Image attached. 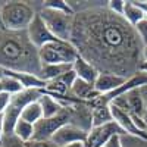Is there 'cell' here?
I'll list each match as a JSON object with an SVG mask.
<instances>
[{
  "label": "cell",
  "instance_id": "obj_1",
  "mask_svg": "<svg viewBox=\"0 0 147 147\" xmlns=\"http://www.w3.org/2000/svg\"><path fill=\"white\" fill-rule=\"evenodd\" d=\"M74 9L71 43L99 72L131 78L143 62V40L124 16L107 9V2H69Z\"/></svg>",
  "mask_w": 147,
  "mask_h": 147
},
{
  "label": "cell",
  "instance_id": "obj_2",
  "mask_svg": "<svg viewBox=\"0 0 147 147\" xmlns=\"http://www.w3.org/2000/svg\"><path fill=\"white\" fill-rule=\"evenodd\" d=\"M0 66L40 77L41 62L37 49L27 31H7L0 27Z\"/></svg>",
  "mask_w": 147,
  "mask_h": 147
},
{
  "label": "cell",
  "instance_id": "obj_3",
  "mask_svg": "<svg viewBox=\"0 0 147 147\" xmlns=\"http://www.w3.org/2000/svg\"><path fill=\"white\" fill-rule=\"evenodd\" d=\"M37 15V5L30 2H3L0 6V27L7 31H27Z\"/></svg>",
  "mask_w": 147,
  "mask_h": 147
},
{
  "label": "cell",
  "instance_id": "obj_4",
  "mask_svg": "<svg viewBox=\"0 0 147 147\" xmlns=\"http://www.w3.org/2000/svg\"><path fill=\"white\" fill-rule=\"evenodd\" d=\"M37 13L41 16L47 28L52 31V34L57 40L71 43L72 28H74V15L44 7L41 2H38V5H37Z\"/></svg>",
  "mask_w": 147,
  "mask_h": 147
},
{
  "label": "cell",
  "instance_id": "obj_5",
  "mask_svg": "<svg viewBox=\"0 0 147 147\" xmlns=\"http://www.w3.org/2000/svg\"><path fill=\"white\" fill-rule=\"evenodd\" d=\"M43 90H22L18 94H13L10 99V103L7 109L5 110L3 118H5V134H12L15 129L16 122L21 119V115L30 103L37 102L41 97Z\"/></svg>",
  "mask_w": 147,
  "mask_h": 147
},
{
  "label": "cell",
  "instance_id": "obj_6",
  "mask_svg": "<svg viewBox=\"0 0 147 147\" xmlns=\"http://www.w3.org/2000/svg\"><path fill=\"white\" fill-rule=\"evenodd\" d=\"M41 65H72L80 57L78 50L72 43L68 41H55L49 43L38 50Z\"/></svg>",
  "mask_w": 147,
  "mask_h": 147
},
{
  "label": "cell",
  "instance_id": "obj_7",
  "mask_svg": "<svg viewBox=\"0 0 147 147\" xmlns=\"http://www.w3.org/2000/svg\"><path fill=\"white\" fill-rule=\"evenodd\" d=\"M71 124V109L69 106H63V110L53 118H43L34 125V138L41 141H50L55 132L63 125Z\"/></svg>",
  "mask_w": 147,
  "mask_h": 147
},
{
  "label": "cell",
  "instance_id": "obj_8",
  "mask_svg": "<svg viewBox=\"0 0 147 147\" xmlns=\"http://www.w3.org/2000/svg\"><path fill=\"white\" fill-rule=\"evenodd\" d=\"M124 131L116 122H109V124L100 125V127H93L88 131L87 140H85V146L87 147H105L110 138L115 136H124Z\"/></svg>",
  "mask_w": 147,
  "mask_h": 147
},
{
  "label": "cell",
  "instance_id": "obj_9",
  "mask_svg": "<svg viewBox=\"0 0 147 147\" xmlns=\"http://www.w3.org/2000/svg\"><path fill=\"white\" fill-rule=\"evenodd\" d=\"M27 34H28V38L30 41L38 49L44 47L46 44L49 43H55V41H60L57 40L56 37L52 34V31L47 28V25L44 24V21L41 19V16L37 13L35 18L32 19V22L30 24V27L27 30Z\"/></svg>",
  "mask_w": 147,
  "mask_h": 147
},
{
  "label": "cell",
  "instance_id": "obj_10",
  "mask_svg": "<svg viewBox=\"0 0 147 147\" xmlns=\"http://www.w3.org/2000/svg\"><path fill=\"white\" fill-rule=\"evenodd\" d=\"M87 136H88V132L84 131L82 128L74 125V124H66L55 132V136L52 137L50 141L56 147H63V146L74 144V143H85Z\"/></svg>",
  "mask_w": 147,
  "mask_h": 147
},
{
  "label": "cell",
  "instance_id": "obj_11",
  "mask_svg": "<svg viewBox=\"0 0 147 147\" xmlns=\"http://www.w3.org/2000/svg\"><path fill=\"white\" fill-rule=\"evenodd\" d=\"M109 106H110V110H112L113 121L121 127V129L124 131L125 134H128V136H134V137H138V138H143V140H147V134L141 132L136 127V124H134V121L131 118V113L124 112V110L118 109L113 105H109Z\"/></svg>",
  "mask_w": 147,
  "mask_h": 147
},
{
  "label": "cell",
  "instance_id": "obj_12",
  "mask_svg": "<svg viewBox=\"0 0 147 147\" xmlns=\"http://www.w3.org/2000/svg\"><path fill=\"white\" fill-rule=\"evenodd\" d=\"M128 78H124V77H119V75H115V74H105V72H100L99 77H97L96 82H94V88L97 90L100 96L103 94H109L115 91L118 87H121Z\"/></svg>",
  "mask_w": 147,
  "mask_h": 147
},
{
  "label": "cell",
  "instance_id": "obj_13",
  "mask_svg": "<svg viewBox=\"0 0 147 147\" xmlns=\"http://www.w3.org/2000/svg\"><path fill=\"white\" fill-rule=\"evenodd\" d=\"M69 94L74 97V99H77L80 102H85V103H90V102H93L94 99H97V97L100 96L99 93H97V90L94 88V84L87 82L84 80H80V78H77V81L74 82Z\"/></svg>",
  "mask_w": 147,
  "mask_h": 147
},
{
  "label": "cell",
  "instance_id": "obj_14",
  "mask_svg": "<svg viewBox=\"0 0 147 147\" xmlns=\"http://www.w3.org/2000/svg\"><path fill=\"white\" fill-rule=\"evenodd\" d=\"M72 69H74V72L77 74V77L80 80H84V81L91 82V84L96 82L97 77H99V74H100L94 65H91L90 62H87V60L82 59L81 56L72 63Z\"/></svg>",
  "mask_w": 147,
  "mask_h": 147
},
{
  "label": "cell",
  "instance_id": "obj_15",
  "mask_svg": "<svg viewBox=\"0 0 147 147\" xmlns=\"http://www.w3.org/2000/svg\"><path fill=\"white\" fill-rule=\"evenodd\" d=\"M38 103L43 109V118H53L56 115H59L63 110V105L59 100H56L55 97H52L50 94H47L43 91L41 97L38 99Z\"/></svg>",
  "mask_w": 147,
  "mask_h": 147
},
{
  "label": "cell",
  "instance_id": "obj_16",
  "mask_svg": "<svg viewBox=\"0 0 147 147\" xmlns=\"http://www.w3.org/2000/svg\"><path fill=\"white\" fill-rule=\"evenodd\" d=\"M140 88H134V90L128 91L125 96H127L128 105H129V113L144 118V115H146V103H144V99H143V94H141Z\"/></svg>",
  "mask_w": 147,
  "mask_h": 147
},
{
  "label": "cell",
  "instance_id": "obj_17",
  "mask_svg": "<svg viewBox=\"0 0 147 147\" xmlns=\"http://www.w3.org/2000/svg\"><path fill=\"white\" fill-rule=\"evenodd\" d=\"M91 119H93V127H100L109 124V122H113L110 106L109 105L91 106Z\"/></svg>",
  "mask_w": 147,
  "mask_h": 147
},
{
  "label": "cell",
  "instance_id": "obj_18",
  "mask_svg": "<svg viewBox=\"0 0 147 147\" xmlns=\"http://www.w3.org/2000/svg\"><path fill=\"white\" fill-rule=\"evenodd\" d=\"M71 69H72V65H66V63H60V65H43L40 78L43 81L49 82V81L57 80L59 77H62L63 74H66Z\"/></svg>",
  "mask_w": 147,
  "mask_h": 147
},
{
  "label": "cell",
  "instance_id": "obj_19",
  "mask_svg": "<svg viewBox=\"0 0 147 147\" xmlns=\"http://www.w3.org/2000/svg\"><path fill=\"white\" fill-rule=\"evenodd\" d=\"M124 18L125 21L132 27H137L141 21H144V13L143 10L137 6V3L134 0H125V10H124Z\"/></svg>",
  "mask_w": 147,
  "mask_h": 147
},
{
  "label": "cell",
  "instance_id": "obj_20",
  "mask_svg": "<svg viewBox=\"0 0 147 147\" xmlns=\"http://www.w3.org/2000/svg\"><path fill=\"white\" fill-rule=\"evenodd\" d=\"M21 119L30 122V124H32V125H35L40 119H43V109H41L38 100L30 103L25 109H24V112L21 115Z\"/></svg>",
  "mask_w": 147,
  "mask_h": 147
},
{
  "label": "cell",
  "instance_id": "obj_21",
  "mask_svg": "<svg viewBox=\"0 0 147 147\" xmlns=\"http://www.w3.org/2000/svg\"><path fill=\"white\" fill-rule=\"evenodd\" d=\"M13 134L18 138H21L22 141L28 143L34 138V125L30 124V122H27V121H24V119H19L16 122V125H15Z\"/></svg>",
  "mask_w": 147,
  "mask_h": 147
},
{
  "label": "cell",
  "instance_id": "obj_22",
  "mask_svg": "<svg viewBox=\"0 0 147 147\" xmlns=\"http://www.w3.org/2000/svg\"><path fill=\"white\" fill-rule=\"evenodd\" d=\"M0 84H2L3 91H5V93H9L10 96L18 94V93H21L22 90H25V88L21 85V82H19L18 80H15L13 77H9V75L0 81Z\"/></svg>",
  "mask_w": 147,
  "mask_h": 147
},
{
  "label": "cell",
  "instance_id": "obj_23",
  "mask_svg": "<svg viewBox=\"0 0 147 147\" xmlns=\"http://www.w3.org/2000/svg\"><path fill=\"white\" fill-rule=\"evenodd\" d=\"M41 5L49 9H55L59 12H65V13L74 15V9L71 7L69 2H65V0H47V2H41Z\"/></svg>",
  "mask_w": 147,
  "mask_h": 147
},
{
  "label": "cell",
  "instance_id": "obj_24",
  "mask_svg": "<svg viewBox=\"0 0 147 147\" xmlns=\"http://www.w3.org/2000/svg\"><path fill=\"white\" fill-rule=\"evenodd\" d=\"M121 141H122L124 147H147V140L134 137V136H128V134L121 136Z\"/></svg>",
  "mask_w": 147,
  "mask_h": 147
},
{
  "label": "cell",
  "instance_id": "obj_25",
  "mask_svg": "<svg viewBox=\"0 0 147 147\" xmlns=\"http://www.w3.org/2000/svg\"><path fill=\"white\" fill-rule=\"evenodd\" d=\"M0 147H27V144L12 132V134H5L2 143H0Z\"/></svg>",
  "mask_w": 147,
  "mask_h": 147
},
{
  "label": "cell",
  "instance_id": "obj_26",
  "mask_svg": "<svg viewBox=\"0 0 147 147\" xmlns=\"http://www.w3.org/2000/svg\"><path fill=\"white\" fill-rule=\"evenodd\" d=\"M107 9L113 13L124 16V10H125V0H109L107 2Z\"/></svg>",
  "mask_w": 147,
  "mask_h": 147
},
{
  "label": "cell",
  "instance_id": "obj_27",
  "mask_svg": "<svg viewBox=\"0 0 147 147\" xmlns=\"http://www.w3.org/2000/svg\"><path fill=\"white\" fill-rule=\"evenodd\" d=\"M10 99H12V96L9 93H5V91L0 93V115L5 113V110L7 109V106L10 103Z\"/></svg>",
  "mask_w": 147,
  "mask_h": 147
},
{
  "label": "cell",
  "instance_id": "obj_28",
  "mask_svg": "<svg viewBox=\"0 0 147 147\" xmlns=\"http://www.w3.org/2000/svg\"><path fill=\"white\" fill-rule=\"evenodd\" d=\"M136 30H137L138 35L141 37V40H143V43L146 44V43H147V19L141 21V22L138 24V25L136 27Z\"/></svg>",
  "mask_w": 147,
  "mask_h": 147
},
{
  "label": "cell",
  "instance_id": "obj_29",
  "mask_svg": "<svg viewBox=\"0 0 147 147\" xmlns=\"http://www.w3.org/2000/svg\"><path fill=\"white\" fill-rule=\"evenodd\" d=\"M25 144L27 147H56L52 141H41V140H31Z\"/></svg>",
  "mask_w": 147,
  "mask_h": 147
},
{
  "label": "cell",
  "instance_id": "obj_30",
  "mask_svg": "<svg viewBox=\"0 0 147 147\" xmlns=\"http://www.w3.org/2000/svg\"><path fill=\"white\" fill-rule=\"evenodd\" d=\"M105 147H124L122 146V141H121V136H115L113 138H110Z\"/></svg>",
  "mask_w": 147,
  "mask_h": 147
},
{
  "label": "cell",
  "instance_id": "obj_31",
  "mask_svg": "<svg viewBox=\"0 0 147 147\" xmlns=\"http://www.w3.org/2000/svg\"><path fill=\"white\" fill-rule=\"evenodd\" d=\"M134 2H136V3H137V6L143 10L144 18L147 19V0H134Z\"/></svg>",
  "mask_w": 147,
  "mask_h": 147
},
{
  "label": "cell",
  "instance_id": "obj_32",
  "mask_svg": "<svg viewBox=\"0 0 147 147\" xmlns=\"http://www.w3.org/2000/svg\"><path fill=\"white\" fill-rule=\"evenodd\" d=\"M140 90H141L143 99H144V103H146V115H144V118L147 119V84H146V85H143V87H141Z\"/></svg>",
  "mask_w": 147,
  "mask_h": 147
},
{
  "label": "cell",
  "instance_id": "obj_33",
  "mask_svg": "<svg viewBox=\"0 0 147 147\" xmlns=\"http://www.w3.org/2000/svg\"><path fill=\"white\" fill-rule=\"evenodd\" d=\"M3 137H5V118L3 115H0V143H2Z\"/></svg>",
  "mask_w": 147,
  "mask_h": 147
},
{
  "label": "cell",
  "instance_id": "obj_34",
  "mask_svg": "<svg viewBox=\"0 0 147 147\" xmlns=\"http://www.w3.org/2000/svg\"><path fill=\"white\" fill-rule=\"evenodd\" d=\"M6 77H7V69L0 66V81H2L3 78H6Z\"/></svg>",
  "mask_w": 147,
  "mask_h": 147
},
{
  "label": "cell",
  "instance_id": "obj_35",
  "mask_svg": "<svg viewBox=\"0 0 147 147\" xmlns=\"http://www.w3.org/2000/svg\"><path fill=\"white\" fill-rule=\"evenodd\" d=\"M140 71H141L143 74H146V75H147V60H143V62H141Z\"/></svg>",
  "mask_w": 147,
  "mask_h": 147
},
{
  "label": "cell",
  "instance_id": "obj_36",
  "mask_svg": "<svg viewBox=\"0 0 147 147\" xmlns=\"http://www.w3.org/2000/svg\"><path fill=\"white\" fill-rule=\"evenodd\" d=\"M63 147H87V146H85V143H74V144H68Z\"/></svg>",
  "mask_w": 147,
  "mask_h": 147
},
{
  "label": "cell",
  "instance_id": "obj_37",
  "mask_svg": "<svg viewBox=\"0 0 147 147\" xmlns=\"http://www.w3.org/2000/svg\"><path fill=\"white\" fill-rule=\"evenodd\" d=\"M143 60H147V43L143 46Z\"/></svg>",
  "mask_w": 147,
  "mask_h": 147
},
{
  "label": "cell",
  "instance_id": "obj_38",
  "mask_svg": "<svg viewBox=\"0 0 147 147\" xmlns=\"http://www.w3.org/2000/svg\"><path fill=\"white\" fill-rule=\"evenodd\" d=\"M3 91V88H2V84H0V93H2Z\"/></svg>",
  "mask_w": 147,
  "mask_h": 147
},
{
  "label": "cell",
  "instance_id": "obj_39",
  "mask_svg": "<svg viewBox=\"0 0 147 147\" xmlns=\"http://www.w3.org/2000/svg\"><path fill=\"white\" fill-rule=\"evenodd\" d=\"M0 6H2V5H0Z\"/></svg>",
  "mask_w": 147,
  "mask_h": 147
},
{
  "label": "cell",
  "instance_id": "obj_40",
  "mask_svg": "<svg viewBox=\"0 0 147 147\" xmlns=\"http://www.w3.org/2000/svg\"><path fill=\"white\" fill-rule=\"evenodd\" d=\"M146 121H147V119H146Z\"/></svg>",
  "mask_w": 147,
  "mask_h": 147
}]
</instances>
